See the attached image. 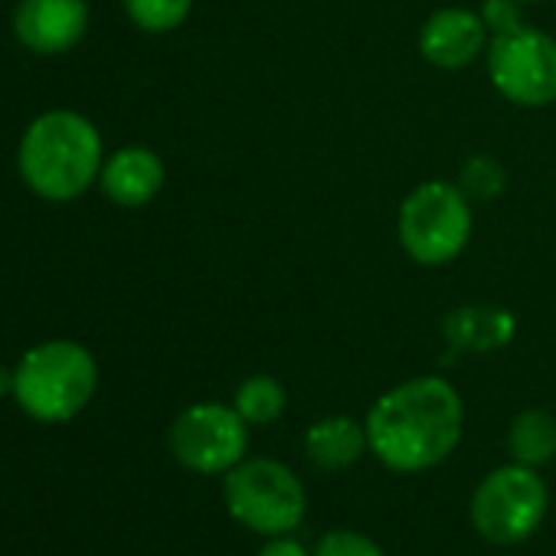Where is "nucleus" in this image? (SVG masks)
<instances>
[{
    "mask_svg": "<svg viewBox=\"0 0 556 556\" xmlns=\"http://www.w3.org/2000/svg\"><path fill=\"white\" fill-rule=\"evenodd\" d=\"M370 452L393 471L416 475L445 462L465 429L458 390L442 377H416L387 390L367 413Z\"/></svg>",
    "mask_w": 556,
    "mask_h": 556,
    "instance_id": "1",
    "label": "nucleus"
},
{
    "mask_svg": "<svg viewBox=\"0 0 556 556\" xmlns=\"http://www.w3.org/2000/svg\"><path fill=\"white\" fill-rule=\"evenodd\" d=\"M102 138L99 128L70 109L47 112L30 122L21 138L17 167L24 184L53 203L83 197L102 174Z\"/></svg>",
    "mask_w": 556,
    "mask_h": 556,
    "instance_id": "2",
    "label": "nucleus"
},
{
    "mask_svg": "<svg viewBox=\"0 0 556 556\" xmlns=\"http://www.w3.org/2000/svg\"><path fill=\"white\" fill-rule=\"evenodd\" d=\"M99 390L96 357L76 341H47L27 351L14 370V400L37 422H70Z\"/></svg>",
    "mask_w": 556,
    "mask_h": 556,
    "instance_id": "3",
    "label": "nucleus"
},
{
    "mask_svg": "<svg viewBox=\"0 0 556 556\" xmlns=\"http://www.w3.org/2000/svg\"><path fill=\"white\" fill-rule=\"evenodd\" d=\"M396 232L403 252L416 265H448L471 239V200L458 184L426 180L406 193L396 216Z\"/></svg>",
    "mask_w": 556,
    "mask_h": 556,
    "instance_id": "4",
    "label": "nucleus"
},
{
    "mask_svg": "<svg viewBox=\"0 0 556 556\" xmlns=\"http://www.w3.org/2000/svg\"><path fill=\"white\" fill-rule=\"evenodd\" d=\"M223 497L232 520L262 536L292 533L308 510L302 478L275 458H242L226 471Z\"/></svg>",
    "mask_w": 556,
    "mask_h": 556,
    "instance_id": "5",
    "label": "nucleus"
},
{
    "mask_svg": "<svg viewBox=\"0 0 556 556\" xmlns=\"http://www.w3.org/2000/svg\"><path fill=\"white\" fill-rule=\"evenodd\" d=\"M549 491L546 481L530 465H501L494 468L471 497V523L488 543H520L527 540L546 514Z\"/></svg>",
    "mask_w": 556,
    "mask_h": 556,
    "instance_id": "6",
    "label": "nucleus"
},
{
    "mask_svg": "<svg viewBox=\"0 0 556 556\" xmlns=\"http://www.w3.org/2000/svg\"><path fill=\"white\" fill-rule=\"evenodd\" d=\"M488 76L514 105L543 109L556 102V40L527 24L491 37Z\"/></svg>",
    "mask_w": 556,
    "mask_h": 556,
    "instance_id": "7",
    "label": "nucleus"
},
{
    "mask_svg": "<svg viewBox=\"0 0 556 556\" xmlns=\"http://www.w3.org/2000/svg\"><path fill=\"white\" fill-rule=\"evenodd\" d=\"M249 422L236 406L193 403L170 426L174 458L197 475H226L245 458Z\"/></svg>",
    "mask_w": 556,
    "mask_h": 556,
    "instance_id": "8",
    "label": "nucleus"
},
{
    "mask_svg": "<svg viewBox=\"0 0 556 556\" xmlns=\"http://www.w3.org/2000/svg\"><path fill=\"white\" fill-rule=\"evenodd\" d=\"M89 30V4L86 0H21L14 11L17 40L40 53L56 56L73 50Z\"/></svg>",
    "mask_w": 556,
    "mask_h": 556,
    "instance_id": "9",
    "label": "nucleus"
},
{
    "mask_svg": "<svg viewBox=\"0 0 556 556\" xmlns=\"http://www.w3.org/2000/svg\"><path fill=\"white\" fill-rule=\"evenodd\" d=\"M488 27L468 8H442L419 30V53L439 70H465L488 50Z\"/></svg>",
    "mask_w": 556,
    "mask_h": 556,
    "instance_id": "10",
    "label": "nucleus"
},
{
    "mask_svg": "<svg viewBox=\"0 0 556 556\" xmlns=\"http://www.w3.org/2000/svg\"><path fill=\"white\" fill-rule=\"evenodd\" d=\"M105 197L118 206H144L164 187V164L148 148H122L115 151L99 174Z\"/></svg>",
    "mask_w": 556,
    "mask_h": 556,
    "instance_id": "11",
    "label": "nucleus"
},
{
    "mask_svg": "<svg viewBox=\"0 0 556 556\" xmlns=\"http://www.w3.org/2000/svg\"><path fill=\"white\" fill-rule=\"evenodd\" d=\"M442 334L452 351L462 354H488L501 351L514 341L517 334V318L507 308H491V305H465L445 315Z\"/></svg>",
    "mask_w": 556,
    "mask_h": 556,
    "instance_id": "12",
    "label": "nucleus"
},
{
    "mask_svg": "<svg viewBox=\"0 0 556 556\" xmlns=\"http://www.w3.org/2000/svg\"><path fill=\"white\" fill-rule=\"evenodd\" d=\"M370 448L367 426L351 416H328L305 432V455L321 471H344Z\"/></svg>",
    "mask_w": 556,
    "mask_h": 556,
    "instance_id": "13",
    "label": "nucleus"
},
{
    "mask_svg": "<svg viewBox=\"0 0 556 556\" xmlns=\"http://www.w3.org/2000/svg\"><path fill=\"white\" fill-rule=\"evenodd\" d=\"M507 448L514 462L540 468L556 455V419L546 409H523L507 429Z\"/></svg>",
    "mask_w": 556,
    "mask_h": 556,
    "instance_id": "14",
    "label": "nucleus"
},
{
    "mask_svg": "<svg viewBox=\"0 0 556 556\" xmlns=\"http://www.w3.org/2000/svg\"><path fill=\"white\" fill-rule=\"evenodd\" d=\"M232 406H236V413H239L249 426H271V422H278V419L286 416L289 393H286V387L278 383L275 377L255 374V377H245V380L236 387Z\"/></svg>",
    "mask_w": 556,
    "mask_h": 556,
    "instance_id": "15",
    "label": "nucleus"
},
{
    "mask_svg": "<svg viewBox=\"0 0 556 556\" xmlns=\"http://www.w3.org/2000/svg\"><path fill=\"white\" fill-rule=\"evenodd\" d=\"M193 0H125L131 24L144 34H170L190 17Z\"/></svg>",
    "mask_w": 556,
    "mask_h": 556,
    "instance_id": "16",
    "label": "nucleus"
},
{
    "mask_svg": "<svg viewBox=\"0 0 556 556\" xmlns=\"http://www.w3.org/2000/svg\"><path fill=\"white\" fill-rule=\"evenodd\" d=\"M504 184H507L504 167L488 154L468 157L462 174H458V187L468 200H494L504 190Z\"/></svg>",
    "mask_w": 556,
    "mask_h": 556,
    "instance_id": "17",
    "label": "nucleus"
},
{
    "mask_svg": "<svg viewBox=\"0 0 556 556\" xmlns=\"http://www.w3.org/2000/svg\"><path fill=\"white\" fill-rule=\"evenodd\" d=\"M315 556H387L377 540L357 530H331L318 540Z\"/></svg>",
    "mask_w": 556,
    "mask_h": 556,
    "instance_id": "18",
    "label": "nucleus"
},
{
    "mask_svg": "<svg viewBox=\"0 0 556 556\" xmlns=\"http://www.w3.org/2000/svg\"><path fill=\"white\" fill-rule=\"evenodd\" d=\"M481 21L488 27V34H510L520 24V4L517 0H484V11H481Z\"/></svg>",
    "mask_w": 556,
    "mask_h": 556,
    "instance_id": "19",
    "label": "nucleus"
},
{
    "mask_svg": "<svg viewBox=\"0 0 556 556\" xmlns=\"http://www.w3.org/2000/svg\"><path fill=\"white\" fill-rule=\"evenodd\" d=\"M255 556H312V553L299 540H292L289 533H282V536H271L268 543H262V549Z\"/></svg>",
    "mask_w": 556,
    "mask_h": 556,
    "instance_id": "20",
    "label": "nucleus"
},
{
    "mask_svg": "<svg viewBox=\"0 0 556 556\" xmlns=\"http://www.w3.org/2000/svg\"><path fill=\"white\" fill-rule=\"evenodd\" d=\"M4 393H14V374H8L4 367H0V396Z\"/></svg>",
    "mask_w": 556,
    "mask_h": 556,
    "instance_id": "21",
    "label": "nucleus"
},
{
    "mask_svg": "<svg viewBox=\"0 0 556 556\" xmlns=\"http://www.w3.org/2000/svg\"><path fill=\"white\" fill-rule=\"evenodd\" d=\"M517 4H533V0H517Z\"/></svg>",
    "mask_w": 556,
    "mask_h": 556,
    "instance_id": "22",
    "label": "nucleus"
}]
</instances>
